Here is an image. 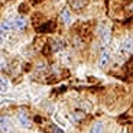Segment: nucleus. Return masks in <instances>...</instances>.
Listing matches in <instances>:
<instances>
[{
	"label": "nucleus",
	"mask_w": 133,
	"mask_h": 133,
	"mask_svg": "<svg viewBox=\"0 0 133 133\" xmlns=\"http://www.w3.org/2000/svg\"><path fill=\"white\" fill-rule=\"evenodd\" d=\"M12 25H13V30L22 33V32H25L26 28H28V19L25 16H22V15H19V16H16L13 19Z\"/></svg>",
	"instance_id": "obj_1"
},
{
	"label": "nucleus",
	"mask_w": 133,
	"mask_h": 133,
	"mask_svg": "<svg viewBox=\"0 0 133 133\" xmlns=\"http://www.w3.org/2000/svg\"><path fill=\"white\" fill-rule=\"evenodd\" d=\"M126 13H127V16H132L133 15V3H130L129 6L126 7Z\"/></svg>",
	"instance_id": "obj_14"
},
{
	"label": "nucleus",
	"mask_w": 133,
	"mask_h": 133,
	"mask_svg": "<svg viewBox=\"0 0 133 133\" xmlns=\"http://www.w3.org/2000/svg\"><path fill=\"white\" fill-rule=\"evenodd\" d=\"M0 87H2V93L7 91V88H9V83H7V80L4 77H2V80H0Z\"/></svg>",
	"instance_id": "obj_12"
},
{
	"label": "nucleus",
	"mask_w": 133,
	"mask_h": 133,
	"mask_svg": "<svg viewBox=\"0 0 133 133\" xmlns=\"http://www.w3.org/2000/svg\"><path fill=\"white\" fill-rule=\"evenodd\" d=\"M90 133H104V124L101 122H96L90 127Z\"/></svg>",
	"instance_id": "obj_10"
},
{
	"label": "nucleus",
	"mask_w": 133,
	"mask_h": 133,
	"mask_svg": "<svg viewBox=\"0 0 133 133\" xmlns=\"http://www.w3.org/2000/svg\"><path fill=\"white\" fill-rule=\"evenodd\" d=\"M12 29H13V25H12V22H9V20H3V22H2V35H6V33H9Z\"/></svg>",
	"instance_id": "obj_11"
},
{
	"label": "nucleus",
	"mask_w": 133,
	"mask_h": 133,
	"mask_svg": "<svg viewBox=\"0 0 133 133\" xmlns=\"http://www.w3.org/2000/svg\"><path fill=\"white\" fill-rule=\"evenodd\" d=\"M110 59H111V55H110L109 51H103V52L100 54V58H98V68L104 70L107 68L110 64Z\"/></svg>",
	"instance_id": "obj_4"
},
{
	"label": "nucleus",
	"mask_w": 133,
	"mask_h": 133,
	"mask_svg": "<svg viewBox=\"0 0 133 133\" xmlns=\"http://www.w3.org/2000/svg\"><path fill=\"white\" fill-rule=\"evenodd\" d=\"M98 36L100 39H101V42H103V45H107V43L110 42V29L107 26H101L98 28Z\"/></svg>",
	"instance_id": "obj_5"
},
{
	"label": "nucleus",
	"mask_w": 133,
	"mask_h": 133,
	"mask_svg": "<svg viewBox=\"0 0 133 133\" xmlns=\"http://www.w3.org/2000/svg\"><path fill=\"white\" fill-rule=\"evenodd\" d=\"M57 28V23L54 22V20H46V22H43L42 25L36 28V32L39 33H46V32H54Z\"/></svg>",
	"instance_id": "obj_2"
},
{
	"label": "nucleus",
	"mask_w": 133,
	"mask_h": 133,
	"mask_svg": "<svg viewBox=\"0 0 133 133\" xmlns=\"http://www.w3.org/2000/svg\"><path fill=\"white\" fill-rule=\"evenodd\" d=\"M59 20L62 22L64 25H71V22H72V15H71L70 9L64 7V9L61 10V13H59Z\"/></svg>",
	"instance_id": "obj_7"
},
{
	"label": "nucleus",
	"mask_w": 133,
	"mask_h": 133,
	"mask_svg": "<svg viewBox=\"0 0 133 133\" xmlns=\"http://www.w3.org/2000/svg\"><path fill=\"white\" fill-rule=\"evenodd\" d=\"M129 66H132V68H133V58L130 59V62H129Z\"/></svg>",
	"instance_id": "obj_15"
},
{
	"label": "nucleus",
	"mask_w": 133,
	"mask_h": 133,
	"mask_svg": "<svg viewBox=\"0 0 133 133\" xmlns=\"http://www.w3.org/2000/svg\"><path fill=\"white\" fill-rule=\"evenodd\" d=\"M49 129H51V133H64V130H61L59 127H57L55 124H51Z\"/></svg>",
	"instance_id": "obj_13"
},
{
	"label": "nucleus",
	"mask_w": 133,
	"mask_h": 133,
	"mask_svg": "<svg viewBox=\"0 0 133 133\" xmlns=\"http://www.w3.org/2000/svg\"><path fill=\"white\" fill-rule=\"evenodd\" d=\"M120 51H122L123 54H126V55H129V54L133 52V39L132 38H127V39H124L123 42H122Z\"/></svg>",
	"instance_id": "obj_6"
},
{
	"label": "nucleus",
	"mask_w": 133,
	"mask_h": 133,
	"mask_svg": "<svg viewBox=\"0 0 133 133\" xmlns=\"http://www.w3.org/2000/svg\"><path fill=\"white\" fill-rule=\"evenodd\" d=\"M13 127L10 124V120L6 116H2V133H12Z\"/></svg>",
	"instance_id": "obj_9"
},
{
	"label": "nucleus",
	"mask_w": 133,
	"mask_h": 133,
	"mask_svg": "<svg viewBox=\"0 0 133 133\" xmlns=\"http://www.w3.org/2000/svg\"><path fill=\"white\" fill-rule=\"evenodd\" d=\"M17 120H19V123L22 127H25V129H29L32 124H30V120H29V116H28V113L25 111V110H19L17 111Z\"/></svg>",
	"instance_id": "obj_3"
},
{
	"label": "nucleus",
	"mask_w": 133,
	"mask_h": 133,
	"mask_svg": "<svg viewBox=\"0 0 133 133\" xmlns=\"http://www.w3.org/2000/svg\"><path fill=\"white\" fill-rule=\"evenodd\" d=\"M70 2V6L72 7L74 10H81L83 7L87 6L88 0H68Z\"/></svg>",
	"instance_id": "obj_8"
}]
</instances>
